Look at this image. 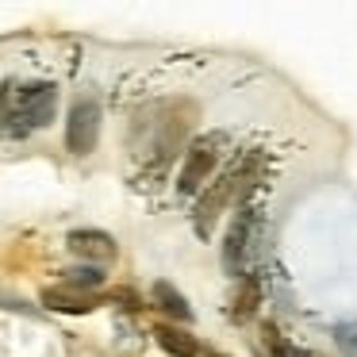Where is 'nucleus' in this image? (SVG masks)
<instances>
[{"label":"nucleus","mask_w":357,"mask_h":357,"mask_svg":"<svg viewBox=\"0 0 357 357\" xmlns=\"http://www.w3.org/2000/svg\"><path fill=\"white\" fill-rule=\"evenodd\" d=\"M58 108V89L47 81H4L0 85V123L8 127V135H31L54 119Z\"/></svg>","instance_id":"f257e3e1"},{"label":"nucleus","mask_w":357,"mask_h":357,"mask_svg":"<svg viewBox=\"0 0 357 357\" xmlns=\"http://www.w3.org/2000/svg\"><path fill=\"white\" fill-rule=\"evenodd\" d=\"M257 173H261V154L254 150V154L238 158L234 165H227L211 185H204V196H200V204H196V234H200V238H208L215 219L223 215L234 200H242V196L254 188Z\"/></svg>","instance_id":"f03ea898"},{"label":"nucleus","mask_w":357,"mask_h":357,"mask_svg":"<svg viewBox=\"0 0 357 357\" xmlns=\"http://www.w3.org/2000/svg\"><path fill=\"white\" fill-rule=\"evenodd\" d=\"M219 150H223V135H208V139H196L192 146H188L181 177H177V188L185 196H192L204 188V181H208L211 169L219 165Z\"/></svg>","instance_id":"7ed1b4c3"},{"label":"nucleus","mask_w":357,"mask_h":357,"mask_svg":"<svg viewBox=\"0 0 357 357\" xmlns=\"http://www.w3.org/2000/svg\"><path fill=\"white\" fill-rule=\"evenodd\" d=\"M100 104L96 100H77L70 108V123H66V146L70 154L85 158L96 150V139H100Z\"/></svg>","instance_id":"20e7f679"},{"label":"nucleus","mask_w":357,"mask_h":357,"mask_svg":"<svg viewBox=\"0 0 357 357\" xmlns=\"http://www.w3.org/2000/svg\"><path fill=\"white\" fill-rule=\"evenodd\" d=\"M254 227H257L254 211H242V215H234L231 231H227V242H223V269L231 273V277L242 269V261H246V250H250V234H254Z\"/></svg>","instance_id":"39448f33"},{"label":"nucleus","mask_w":357,"mask_h":357,"mask_svg":"<svg viewBox=\"0 0 357 357\" xmlns=\"http://www.w3.org/2000/svg\"><path fill=\"white\" fill-rule=\"evenodd\" d=\"M70 254H77L81 261H93V265H104V261H116V238L104 231H73L66 238Z\"/></svg>","instance_id":"423d86ee"},{"label":"nucleus","mask_w":357,"mask_h":357,"mask_svg":"<svg viewBox=\"0 0 357 357\" xmlns=\"http://www.w3.org/2000/svg\"><path fill=\"white\" fill-rule=\"evenodd\" d=\"M257 307H261V280H257V273H246V277L234 284V296H231L227 315H231L234 323H246Z\"/></svg>","instance_id":"0eeeda50"},{"label":"nucleus","mask_w":357,"mask_h":357,"mask_svg":"<svg viewBox=\"0 0 357 357\" xmlns=\"http://www.w3.org/2000/svg\"><path fill=\"white\" fill-rule=\"evenodd\" d=\"M43 303H47L50 311H62V315H89V311L96 307V300L89 292H77V288H47L43 292Z\"/></svg>","instance_id":"6e6552de"},{"label":"nucleus","mask_w":357,"mask_h":357,"mask_svg":"<svg viewBox=\"0 0 357 357\" xmlns=\"http://www.w3.org/2000/svg\"><path fill=\"white\" fill-rule=\"evenodd\" d=\"M154 338H158V346H162L169 357H200V342H196L188 331H177V326H158Z\"/></svg>","instance_id":"1a4fd4ad"},{"label":"nucleus","mask_w":357,"mask_h":357,"mask_svg":"<svg viewBox=\"0 0 357 357\" xmlns=\"http://www.w3.org/2000/svg\"><path fill=\"white\" fill-rule=\"evenodd\" d=\"M154 303L165 311V315L181 319V323H188V319H192V307H188V300H185V296H181L173 284H165V280H158V284H154Z\"/></svg>","instance_id":"9d476101"},{"label":"nucleus","mask_w":357,"mask_h":357,"mask_svg":"<svg viewBox=\"0 0 357 357\" xmlns=\"http://www.w3.org/2000/svg\"><path fill=\"white\" fill-rule=\"evenodd\" d=\"M257 338H261V342H257V349H261V357H300L292 346H288V338H284V334H280L273 323H265Z\"/></svg>","instance_id":"9b49d317"},{"label":"nucleus","mask_w":357,"mask_h":357,"mask_svg":"<svg viewBox=\"0 0 357 357\" xmlns=\"http://www.w3.org/2000/svg\"><path fill=\"white\" fill-rule=\"evenodd\" d=\"M104 273L100 269H70L66 273V288H77V292H89V288H100Z\"/></svg>","instance_id":"f8f14e48"},{"label":"nucleus","mask_w":357,"mask_h":357,"mask_svg":"<svg viewBox=\"0 0 357 357\" xmlns=\"http://www.w3.org/2000/svg\"><path fill=\"white\" fill-rule=\"evenodd\" d=\"M338 346L346 349L349 357H357V334H354V331H342V334H338Z\"/></svg>","instance_id":"ddd939ff"},{"label":"nucleus","mask_w":357,"mask_h":357,"mask_svg":"<svg viewBox=\"0 0 357 357\" xmlns=\"http://www.w3.org/2000/svg\"><path fill=\"white\" fill-rule=\"evenodd\" d=\"M208 357H227V354H208Z\"/></svg>","instance_id":"4468645a"}]
</instances>
